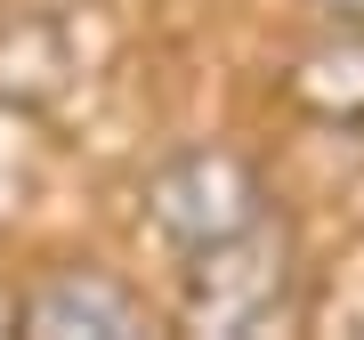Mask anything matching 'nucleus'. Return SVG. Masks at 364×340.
Segmentation results:
<instances>
[{
    "label": "nucleus",
    "mask_w": 364,
    "mask_h": 340,
    "mask_svg": "<svg viewBox=\"0 0 364 340\" xmlns=\"http://www.w3.org/2000/svg\"><path fill=\"white\" fill-rule=\"evenodd\" d=\"M259 203H267V195H259V179H251V162L227 154V146L170 154V162L154 170V186H146V219H154L170 243H186V251L243 235L251 219H267Z\"/></svg>",
    "instance_id": "nucleus-2"
},
{
    "label": "nucleus",
    "mask_w": 364,
    "mask_h": 340,
    "mask_svg": "<svg viewBox=\"0 0 364 340\" xmlns=\"http://www.w3.org/2000/svg\"><path fill=\"white\" fill-rule=\"evenodd\" d=\"M186 316L210 332H267L275 316H291V243L267 219L227 243H203L186 275Z\"/></svg>",
    "instance_id": "nucleus-1"
},
{
    "label": "nucleus",
    "mask_w": 364,
    "mask_h": 340,
    "mask_svg": "<svg viewBox=\"0 0 364 340\" xmlns=\"http://www.w3.org/2000/svg\"><path fill=\"white\" fill-rule=\"evenodd\" d=\"M332 16H348V25H364V0H324Z\"/></svg>",
    "instance_id": "nucleus-4"
},
{
    "label": "nucleus",
    "mask_w": 364,
    "mask_h": 340,
    "mask_svg": "<svg viewBox=\"0 0 364 340\" xmlns=\"http://www.w3.org/2000/svg\"><path fill=\"white\" fill-rule=\"evenodd\" d=\"M16 324L41 332V340H73V332L122 340V332H138V300L114 284V275H90V267L73 275V267H65V275H49V284L16 308Z\"/></svg>",
    "instance_id": "nucleus-3"
}]
</instances>
